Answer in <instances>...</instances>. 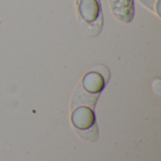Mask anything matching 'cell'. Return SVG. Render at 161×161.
<instances>
[{"label": "cell", "instance_id": "cell-5", "mask_svg": "<svg viewBox=\"0 0 161 161\" xmlns=\"http://www.w3.org/2000/svg\"><path fill=\"white\" fill-rule=\"evenodd\" d=\"M76 133L83 138L84 140H87L89 142H95L98 139V129L97 125H93L89 129L86 130H76Z\"/></svg>", "mask_w": 161, "mask_h": 161}, {"label": "cell", "instance_id": "cell-4", "mask_svg": "<svg viewBox=\"0 0 161 161\" xmlns=\"http://www.w3.org/2000/svg\"><path fill=\"white\" fill-rule=\"evenodd\" d=\"M114 15L123 22H130L133 18V0H110Z\"/></svg>", "mask_w": 161, "mask_h": 161}, {"label": "cell", "instance_id": "cell-1", "mask_svg": "<svg viewBox=\"0 0 161 161\" xmlns=\"http://www.w3.org/2000/svg\"><path fill=\"white\" fill-rule=\"evenodd\" d=\"M77 12L85 33L96 36L102 28L100 0H77Z\"/></svg>", "mask_w": 161, "mask_h": 161}, {"label": "cell", "instance_id": "cell-3", "mask_svg": "<svg viewBox=\"0 0 161 161\" xmlns=\"http://www.w3.org/2000/svg\"><path fill=\"white\" fill-rule=\"evenodd\" d=\"M105 84L106 81L104 79V76L96 71L89 72L83 77V80L80 83L85 91L94 94H100L105 87Z\"/></svg>", "mask_w": 161, "mask_h": 161}, {"label": "cell", "instance_id": "cell-2", "mask_svg": "<svg viewBox=\"0 0 161 161\" xmlns=\"http://www.w3.org/2000/svg\"><path fill=\"white\" fill-rule=\"evenodd\" d=\"M72 123L76 130H86L95 125V116L93 109L87 107H77L74 108Z\"/></svg>", "mask_w": 161, "mask_h": 161}]
</instances>
